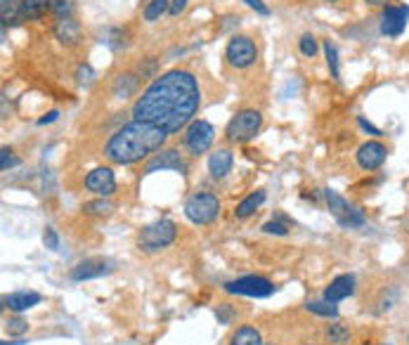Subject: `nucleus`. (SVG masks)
I'll list each match as a JSON object with an SVG mask.
<instances>
[{"mask_svg": "<svg viewBox=\"0 0 409 345\" xmlns=\"http://www.w3.org/2000/svg\"><path fill=\"white\" fill-rule=\"evenodd\" d=\"M225 57H227L229 64L237 67V69H246V67L256 64V60H258L256 43H253V40H251L249 36H234V38L227 43Z\"/></svg>", "mask_w": 409, "mask_h": 345, "instance_id": "obj_9", "label": "nucleus"}, {"mask_svg": "<svg viewBox=\"0 0 409 345\" xmlns=\"http://www.w3.org/2000/svg\"><path fill=\"white\" fill-rule=\"evenodd\" d=\"M229 345H263L261 331L253 329V326H239V329L229 336Z\"/></svg>", "mask_w": 409, "mask_h": 345, "instance_id": "obj_21", "label": "nucleus"}, {"mask_svg": "<svg viewBox=\"0 0 409 345\" xmlns=\"http://www.w3.org/2000/svg\"><path fill=\"white\" fill-rule=\"evenodd\" d=\"M166 10H171L168 0H152V3H147V8H145V19L147 21L159 19V17L166 12Z\"/></svg>", "mask_w": 409, "mask_h": 345, "instance_id": "obj_28", "label": "nucleus"}, {"mask_svg": "<svg viewBox=\"0 0 409 345\" xmlns=\"http://www.w3.org/2000/svg\"><path fill=\"white\" fill-rule=\"evenodd\" d=\"M305 308H308V312L317 315V317H327V319H336L338 317L336 303H329V301H310Z\"/></svg>", "mask_w": 409, "mask_h": 345, "instance_id": "obj_25", "label": "nucleus"}, {"mask_svg": "<svg viewBox=\"0 0 409 345\" xmlns=\"http://www.w3.org/2000/svg\"><path fill=\"white\" fill-rule=\"evenodd\" d=\"M50 10H53V15H57L60 19H67V17H71L73 3L71 0H50Z\"/></svg>", "mask_w": 409, "mask_h": 345, "instance_id": "obj_30", "label": "nucleus"}, {"mask_svg": "<svg viewBox=\"0 0 409 345\" xmlns=\"http://www.w3.org/2000/svg\"><path fill=\"white\" fill-rule=\"evenodd\" d=\"M135 90H137V76L135 73H121V76L114 80V95L121 97V100H128Z\"/></svg>", "mask_w": 409, "mask_h": 345, "instance_id": "obj_23", "label": "nucleus"}, {"mask_svg": "<svg viewBox=\"0 0 409 345\" xmlns=\"http://www.w3.org/2000/svg\"><path fill=\"white\" fill-rule=\"evenodd\" d=\"M234 310H232V306H227V303H225V306H218V310H216V317L223 321V324H229V321L234 319Z\"/></svg>", "mask_w": 409, "mask_h": 345, "instance_id": "obj_34", "label": "nucleus"}, {"mask_svg": "<svg viewBox=\"0 0 409 345\" xmlns=\"http://www.w3.org/2000/svg\"><path fill=\"white\" fill-rule=\"evenodd\" d=\"M265 234H277V237H286L289 234V227L284 225L281 220H270V222H265V225L261 227Z\"/></svg>", "mask_w": 409, "mask_h": 345, "instance_id": "obj_33", "label": "nucleus"}, {"mask_svg": "<svg viewBox=\"0 0 409 345\" xmlns=\"http://www.w3.org/2000/svg\"><path fill=\"white\" fill-rule=\"evenodd\" d=\"M353 333H350L348 326L343 321H333V324H327L324 329V341L329 345H348Z\"/></svg>", "mask_w": 409, "mask_h": 345, "instance_id": "obj_19", "label": "nucleus"}, {"mask_svg": "<svg viewBox=\"0 0 409 345\" xmlns=\"http://www.w3.org/2000/svg\"><path fill=\"white\" fill-rule=\"evenodd\" d=\"M50 8V0H24L21 3V15L24 19H40Z\"/></svg>", "mask_w": 409, "mask_h": 345, "instance_id": "obj_24", "label": "nucleus"}, {"mask_svg": "<svg viewBox=\"0 0 409 345\" xmlns=\"http://www.w3.org/2000/svg\"><path fill=\"white\" fill-rule=\"evenodd\" d=\"M324 199H327V206H329L331 215L336 218V222L341 227L357 229V227L365 225V213H362L360 209H355V206H350L338 192H333V189H324Z\"/></svg>", "mask_w": 409, "mask_h": 345, "instance_id": "obj_6", "label": "nucleus"}, {"mask_svg": "<svg viewBox=\"0 0 409 345\" xmlns=\"http://www.w3.org/2000/svg\"><path fill=\"white\" fill-rule=\"evenodd\" d=\"M21 3H24V0H3V3H0V17H3V26L17 24L19 19H24V15H21Z\"/></svg>", "mask_w": 409, "mask_h": 345, "instance_id": "obj_22", "label": "nucleus"}, {"mask_svg": "<svg viewBox=\"0 0 409 345\" xmlns=\"http://www.w3.org/2000/svg\"><path fill=\"white\" fill-rule=\"evenodd\" d=\"M43 244L48 246L50 251H57V249H60V237H57V232H55L53 227L45 229V234H43Z\"/></svg>", "mask_w": 409, "mask_h": 345, "instance_id": "obj_35", "label": "nucleus"}, {"mask_svg": "<svg viewBox=\"0 0 409 345\" xmlns=\"http://www.w3.org/2000/svg\"><path fill=\"white\" fill-rule=\"evenodd\" d=\"M38 303H40V293L36 291H17L3 298V306L8 308L10 312H24V310L36 308Z\"/></svg>", "mask_w": 409, "mask_h": 345, "instance_id": "obj_15", "label": "nucleus"}, {"mask_svg": "<svg viewBox=\"0 0 409 345\" xmlns=\"http://www.w3.org/2000/svg\"><path fill=\"white\" fill-rule=\"evenodd\" d=\"M232 163H234V159L229 149H216L209 159V172L216 180H223V177L232 170Z\"/></svg>", "mask_w": 409, "mask_h": 345, "instance_id": "obj_17", "label": "nucleus"}, {"mask_svg": "<svg viewBox=\"0 0 409 345\" xmlns=\"http://www.w3.org/2000/svg\"><path fill=\"white\" fill-rule=\"evenodd\" d=\"M213 140H216V130H213V125L209 121H201V118L192 121L185 130V137H182V142H185L187 152L192 154V157H199V154L209 152Z\"/></svg>", "mask_w": 409, "mask_h": 345, "instance_id": "obj_8", "label": "nucleus"}, {"mask_svg": "<svg viewBox=\"0 0 409 345\" xmlns=\"http://www.w3.org/2000/svg\"><path fill=\"white\" fill-rule=\"evenodd\" d=\"M166 137H168V133L159 125L145 123V121H130L107 140L105 157L116 166L137 163V161L164 147Z\"/></svg>", "mask_w": 409, "mask_h": 345, "instance_id": "obj_2", "label": "nucleus"}, {"mask_svg": "<svg viewBox=\"0 0 409 345\" xmlns=\"http://www.w3.org/2000/svg\"><path fill=\"white\" fill-rule=\"evenodd\" d=\"M157 170H177V172H185L187 170V163L182 161V157L175 152V149H164L161 154H154V157L147 161L145 175H149V172H157Z\"/></svg>", "mask_w": 409, "mask_h": 345, "instance_id": "obj_12", "label": "nucleus"}, {"mask_svg": "<svg viewBox=\"0 0 409 345\" xmlns=\"http://www.w3.org/2000/svg\"><path fill=\"white\" fill-rule=\"evenodd\" d=\"M57 116H60V114L57 112H50V114H45L43 118L38 121V125H45V123H53V121H57Z\"/></svg>", "mask_w": 409, "mask_h": 345, "instance_id": "obj_41", "label": "nucleus"}, {"mask_svg": "<svg viewBox=\"0 0 409 345\" xmlns=\"http://www.w3.org/2000/svg\"><path fill=\"white\" fill-rule=\"evenodd\" d=\"M185 5H187V0H173V3H171V15H180L182 10H185Z\"/></svg>", "mask_w": 409, "mask_h": 345, "instance_id": "obj_40", "label": "nucleus"}, {"mask_svg": "<svg viewBox=\"0 0 409 345\" xmlns=\"http://www.w3.org/2000/svg\"><path fill=\"white\" fill-rule=\"evenodd\" d=\"M83 211L88 213V215H109V213L114 211V206L105 201V197L97 199V201H88V204L83 206Z\"/></svg>", "mask_w": 409, "mask_h": 345, "instance_id": "obj_27", "label": "nucleus"}, {"mask_svg": "<svg viewBox=\"0 0 409 345\" xmlns=\"http://www.w3.org/2000/svg\"><path fill=\"white\" fill-rule=\"evenodd\" d=\"M154 69H157V60H149L147 64H140V67H137V71H140V76L145 78V76H149V73L154 71Z\"/></svg>", "mask_w": 409, "mask_h": 345, "instance_id": "obj_38", "label": "nucleus"}, {"mask_svg": "<svg viewBox=\"0 0 409 345\" xmlns=\"http://www.w3.org/2000/svg\"><path fill=\"white\" fill-rule=\"evenodd\" d=\"M55 36L57 40H62L64 45H76L80 40V26L78 21H73L71 17H67V19H60L55 24Z\"/></svg>", "mask_w": 409, "mask_h": 345, "instance_id": "obj_18", "label": "nucleus"}, {"mask_svg": "<svg viewBox=\"0 0 409 345\" xmlns=\"http://www.w3.org/2000/svg\"><path fill=\"white\" fill-rule=\"evenodd\" d=\"M177 237V227L173 220H159L147 225L137 237V246L145 253H157L161 249H168V246Z\"/></svg>", "mask_w": 409, "mask_h": 345, "instance_id": "obj_4", "label": "nucleus"}, {"mask_svg": "<svg viewBox=\"0 0 409 345\" xmlns=\"http://www.w3.org/2000/svg\"><path fill=\"white\" fill-rule=\"evenodd\" d=\"M223 289L227 291V293H232V296L268 298V296H272V293L277 291V286H275L270 279H265V277H256V274H251V277H241V279H232V281H227V284H225Z\"/></svg>", "mask_w": 409, "mask_h": 345, "instance_id": "obj_7", "label": "nucleus"}, {"mask_svg": "<svg viewBox=\"0 0 409 345\" xmlns=\"http://www.w3.org/2000/svg\"><path fill=\"white\" fill-rule=\"evenodd\" d=\"M298 48L305 57H315L317 55V40L313 33H303L301 40H298Z\"/></svg>", "mask_w": 409, "mask_h": 345, "instance_id": "obj_31", "label": "nucleus"}, {"mask_svg": "<svg viewBox=\"0 0 409 345\" xmlns=\"http://www.w3.org/2000/svg\"><path fill=\"white\" fill-rule=\"evenodd\" d=\"M15 166H19V159L15 157V152L10 147H3V152H0V168L8 172L10 168H15Z\"/></svg>", "mask_w": 409, "mask_h": 345, "instance_id": "obj_32", "label": "nucleus"}, {"mask_svg": "<svg viewBox=\"0 0 409 345\" xmlns=\"http://www.w3.org/2000/svg\"><path fill=\"white\" fill-rule=\"evenodd\" d=\"M355 157H357V166H360L362 170L372 172V170H376V168H381L383 166L385 157H388V147L378 140H369L357 149Z\"/></svg>", "mask_w": 409, "mask_h": 345, "instance_id": "obj_11", "label": "nucleus"}, {"mask_svg": "<svg viewBox=\"0 0 409 345\" xmlns=\"http://www.w3.org/2000/svg\"><path fill=\"white\" fill-rule=\"evenodd\" d=\"M3 345H24V341H15V343H3Z\"/></svg>", "mask_w": 409, "mask_h": 345, "instance_id": "obj_43", "label": "nucleus"}, {"mask_svg": "<svg viewBox=\"0 0 409 345\" xmlns=\"http://www.w3.org/2000/svg\"><path fill=\"white\" fill-rule=\"evenodd\" d=\"M199 105L201 90L197 78L185 69H173L154 78L152 85L137 97L132 107V121L154 123L171 135L192 123Z\"/></svg>", "mask_w": 409, "mask_h": 345, "instance_id": "obj_1", "label": "nucleus"}, {"mask_svg": "<svg viewBox=\"0 0 409 345\" xmlns=\"http://www.w3.org/2000/svg\"><path fill=\"white\" fill-rule=\"evenodd\" d=\"M244 3L249 5V8L256 10L258 15H265V17L270 15V8H265V5H263V0H244Z\"/></svg>", "mask_w": 409, "mask_h": 345, "instance_id": "obj_37", "label": "nucleus"}, {"mask_svg": "<svg viewBox=\"0 0 409 345\" xmlns=\"http://www.w3.org/2000/svg\"><path fill=\"white\" fill-rule=\"evenodd\" d=\"M365 3H369V5H383V8H385L390 0H365Z\"/></svg>", "mask_w": 409, "mask_h": 345, "instance_id": "obj_42", "label": "nucleus"}, {"mask_svg": "<svg viewBox=\"0 0 409 345\" xmlns=\"http://www.w3.org/2000/svg\"><path fill=\"white\" fill-rule=\"evenodd\" d=\"M5 331H8L10 336H24L28 331V321H24L21 317H10V319H5Z\"/></svg>", "mask_w": 409, "mask_h": 345, "instance_id": "obj_29", "label": "nucleus"}, {"mask_svg": "<svg viewBox=\"0 0 409 345\" xmlns=\"http://www.w3.org/2000/svg\"><path fill=\"white\" fill-rule=\"evenodd\" d=\"M261 123H263L261 112H256V109H244V112L234 114V116L229 118L227 128H225V137H227V142H232V145L249 142L251 137H256V133L261 130Z\"/></svg>", "mask_w": 409, "mask_h": 345, "instance_id": "obj_5", "label": "nucleus"}, {"mask_svg": "<svg viewBox=\"0 0 409 345\" xmlns=\"http://www.w3.org/2000/svg\"><path fill=\"white\" fill-rule=\"evenodd\" d=\"M107 272H109V265L105 260H85V263H78V265L71 269L69 277L73 281H85V279H97Z\"/></svg>", "mask_w": 409, "mask_h": 345, "instance_id": "obj_16", "label": "nucleus"}, {"mask_svg": "<svg viewBox=\"0 0 409 345\" xmlns=\"http://www.w3.org/2000/svg\"><path fill=\"white\" fill-rule=\"evenodd\" d=\"M265 201V192L263 189H258V192H253V194H249L241 204L237 206V211H234V215L239 218V220H244V218H249V215H253L258 209H261V204Z\"/></svg>", "mask_w": 409, "mask_h": 345, "instance_id": "obj_20", "label": "nucleus"}, {"mask_svg": "<svg viewBox=\"0 0 409 345\" xmlns=\"http://www.w3.org/2000/svg\"><path fill=\"white\" fill-rule=\"evenodd\" d=\"M324 57H327V67L331 71V78L338 80L341 78V71H338V50L331 40H324Z\"/></svg>", "mask_w": 409, "mask_h": 345, "instance_id": "obj_26", "label": "nucleus"}, {"mask_svg": "<svg viewBox=\"0 0 409 345\" xmlns=\"http://www.w3.org/2000/svg\"><path fill=\"white\" fill-rule=\"evenodd\" d=\"M355 293V277L353 274H338L336 279H331V284L324 289V301L338 303L343 298L353 296Z\"/></svg>", "mask_w": 409, "mask_h": 345, "instance_id": "obj_14", "label": "nucleus"}, {"mask_svg": "<svg viewBox=\"0 0 409 345\" xmlns=\"http://www.w3.org/2000/svg\"><path fill=\"white\" fill-rule=\"evenodd\" d=\"M76 78H78L80 85H90V83H93V69H90L88 64H83V67L78 69Z\"/></svg>", "mask_w": 409, "mask_h": 345, "instance_id": "obj_36", "label": "nucleus"}, {"mask_svg": "<svg viewBox=\"0 0 409 345\" xmlns=\"http://www.w3.org/2000/svg\"><path fill=\"white\" fill-rule=\"evenodd\" d=\"M409 19V8L407 5H385L381 15V33L383 36H400L407 26Z\"/></svg>", "mask_w": 409, "mask_h": 345, "instance_id": "obj_10", "label": "nucleus"}, {"mask_svg": "<svg viewBox=\"0 0 409 345\" xmlns=\"http://www.w3.org/2000/svg\"><path fill=\"white\" fill-rule=\"evenodd\" d=\"M357 121H360V125H362V128H365V130H367V133H369V135H381V130H378V128H374V125H372L369 121H367L365 116H360V118H357Z\"/></svg>", "mask_w": 409, "mask_h": 345, "instance_id": "obj_39", "label": "nucleus"}, {"mask_svg": "<svg viewBox=\"0 0 409 345\" xmlns=\"http://www.w3.org/2000/svg\"><path fill=\"white\" fill-rule=\"evenodd\" d=\"M407 338H409V333H407Z\"/></svg>", "mask_w": 409, "mask_h": 345, "instance_id": "obj_45", "label": "nucleus"}, {"mask_svg": "<svg viewBox=\"0 0 409 345\" xmlns=\"http://www.w3.org/2000/svg\"><path fill=\"white\" fill-rule=\"evenodd\" d=\"M85 187H88L90 192L100 194V197H112V194L116 192V177H114V170L112 168L90 170L88 177H85Z\"/></svg>", "mask_w": 409, "mask_h": 345, "instance_id": "obj_13", "label": "nucleus"}, {"mask_svg": "<svg viewBox=\"0 0 409 345\" xmlns=\"http://www.w3.org/2000/svg\"><path fill=\"white\" fill-rule=\"evenodd\" d=\"M327 3H338V0H327Z\"/></svg>", "mask_w": 409, "mask_h": 345, "instance_id": "obj_44", "label": "nucleus"}, {"mask_svg": "<svg viewBox=\"0 0 409 345\" xmlns=\"http://www.w3.org/2000/svg\"><path fill=\"white\" fill-rule=\"evenodd\" d=\"M263 345H265V343H263Z\"/></svg>", "mask_w": 409, "mask_h": 345, "instance_id": "obj_46", "label": "nucleus"}, {"mask_svg": "<svg viewBox=\"0 0 409 345\" xmlns=\"http://www.w3.org/2000/svg\"><path fill=\"white\" fill-rule=\"evenodd\" d=\"M185 215L194 225H211V222H216L218 215H220V201L211 192H197L187 199Z\"/></svg>", "mask_w": 409, "mask_h": 345, "instance_id": "obj_3", "label": "nucleus"}]
</instances>
